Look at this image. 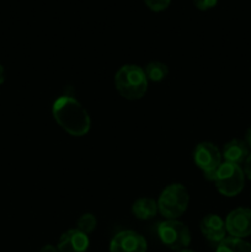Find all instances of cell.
Instances as JSON below:
<instances>
[{
    "label": "cell",
    "mask_w": 251,
    "mask_h": 252,
    "mask_svg": "<svg viewBox=\"0 0 251 252\" xmlns=\"http://www.w3.org/2000/svg\"><path fill=\"white\" fill-rule=\"evenodd\" d=\"M199 228L204 238L211 243L219 244L225 239V221L217 214H208L204 217L201 220Z\"/></svg>",
    "instance_id": "10"
},
{
    "label": "cell",
    "mask_w": 251,
    "mask_h": 252,
    "mask_svg": "<svg viewBox=\"0 0 251 252\" xmlns=\"http://www.w3.org/2000/svg\"><path fill=\"white\" fill-rule=\"evenodd\" d=\"M194 6L201 11H207L218 4V0H193Z\"/></svg>",
    "instance_id": "17"
},
{
    "label": "cell",
    "mask_w": 251,
    "mask_h": 252,
    "mask_svg": "<svg viewBox=\"0 0 251 252\" xmlns=\"http://www.w3.org/2000/svg\"><path fill=\"white\" fill-rule=\"evenodd\" d=\"M216 187L225 197H235L240 193L245 184V174L239 165L223 162L214 177Z\"/></svg>",
    "instance_id": "4"
},
{
    "label": "cell",
    "mask_w": 251,
    "mask_h": 252,
    "mask_svg": "<svg viewBox=\"0 0 251 252\" xmlns=\"http://www.w3.org/2000/svg\"><path fill=\"white\" fill-rule=\"evenodd\" d=\"M147 240L134 230H122L116 234L110 244V252H147Z\"/></svg>",
    "instance_id": "7"
},
{
    "label": "cell",
    "mask_w": 251,
    "mask_h": 252,
    "mask_svg": "<svg viewBox=\"0 0 251 252\" xmlns=\"http://www.w3.org/2000/svg\"><path fill=\"white\" fill-rule=\"evenodd\" d=\"M157 230L160 241L171 250H184L191 243L189 229L176 219H167L161 221L157 224Z\"/></svg>",
    "instance_id": "5"
},
{
    "label": "cell",
    "mask_w": 251,
    "mask_h": 252,
    "mask_svg": "<svg viewBox=\"0 0 251 252\" xmlns=\"http://www.w3.org/2000/svg\"><path fill=\"white\" fill-rule=\"evenodd\" d=\"M89 245L90 240L86 234L79 229H70L59 238L57 249L59 252H86Z\"/></svg>",
    "instance_id": "9"
},
{
    "label": "cell",
    "mask_w": 251,
    "mask_h": 252,
    "mask_svg": "<svg viewBox=\"0 0 251 252\" xmlns=\"http://www.w3.org/2000/svg\"><path fill=\"white\" fill-rule=\"evenodd\" d=\"M223 157L225 162L240 165L241 162H245L246 158L249 157L248 145L244 140L231 139L224 145Z\"/></svg>",
    "instance_id": "11"
},
{
    "label": "cell",
    "mask_w": 251,
    "mask_h": 252,
    "mask_svg": "<svg viewBox=\"0 0 251 252\" xmlns=\"http://www.w3.org/2000/svg\"><path fill=\"white\" fill-rule=\"evenodd\" d=\"M52 113L56 122L70 135L83 137L90 130L91 120L88 111L71 96L57 98L52 107Z\"/></svg>",
    "instance_id": "1"
},
{
    "label": "cell",
    "mask_w": 251,
    "mask_h": 252,
    "mask_svg": "<svg viewBox=\"0 0 251 252\" xmlns=\"http://www.w3.org/2000/svg\"><path fill=\"white\" fill-rule=\"evenodd\" d=\"M189 196L181 184L169 185L157 199V209L166 219H177L186 212Z\"/></svg>",
    "instance_id": "3"
},
{
    "label": "cell",
    "mask_w": 251,
    "mask_h": 252,
    "mask_svg": "<svg viewBox=\"0 0 251 252\" xmlns=\"http://www.w3.org/2000/svg\"><path fill=\"white\" fill-rule=\"evenodd\" d=\"M115 86L118 94L126 100H139L148 89L144 69L135 64L121 66L115 75Z\"/></svg>",
    "instance_id": "2"
},
{
    "label": "cell",
    "mask_w": 251,
    "mask_h": 252,
    "mask_svg": "<svg viewBox=\"0 0 251 252\" xmlns=\"http://www.w3.org/2000/svg\"><path fill=\"white\" fill-rule=\"evenodd\" d=\"M225 229L231 238L243 239L251 235V209L236 208L226 216Z\"/></svg>",
    "instance_id": "8"
},
{
    "label": "cell",
    "mask_w": 251,
    "mask_h": 252,
    "mask_svg": "<svg viewBox=\"0 0 251 252\" xmlns=\"http://www.w3.org/2000/svg\"><path fill=\"white\" fill-rule=\"evenodd\" d=\"M96 226H97V219H96V217L91 213L83 214V216L78 219V223H76V229L83 231L86 235L93 233L96 229Z\"/></svg>",
    "instance_id": "15"
},
{
    "label": "cell",
    "mask_w": 251,
    "mask_h": 252,
    "mask_svg": "<svg viewBox=\"0 0 251 252\" xmlns=\"http://www.w3.org/2000/svg\"><path fill=\"white\" fill-rule=\"evenodd\" d=\"M193 159L206 179L214 181L217 170L221 165V154L217 145L209 142L199 143L193 152Z\"/></svg>",
    "instance_id": "6"
},
{
    "label": "cell",
    "mask_w": 251,
    "mask_h": 252,
    "mask_svg": "<svg viewBox=\"0 0 251 252\" xmlns=\"http://www.w3.org/2000/svg\"><path fill=\"white\" fill-rule=\"evenodd\" d=\"M144 73L147 75L148 80L159 83V81L166 79V76L169 75V68H167L166 64L161 63V62H150L145 66Z\"/></svg>",
    "instance_id": "14"
},
{
    "label": "cell",
    "mask_w": 251,
    "mask_h": 252,
    "mask_svg": "<svg viewBox=\"0 0 251 252\" xmlns=\"http://www.w3.org/2000/svg\"><path fill=\"white\" fill-rule=\"evenodd\" d=\"M244 174L251 180V154H249V157L245 160V166H244Z\"/></svg>",
    "instance_id": "18"
},
{
    "label": "cell",
    "mask_w": 251,
    "mask_h": 252,
    "mask_svg": "<svg viewBox=\"0 0 251 252\" xmlns=\"http://www.w3.org/2000/svg\"><path fill=\"white\" fill-rule=\"evenodd\" d=\"M39 252H59L58 249L53 245H44Z\"/></svg>",
    "instance_id": "20"
},
{
    "label": "cell",
    "mask_w": 251,
    "mask_h": 252,
    "mask_svg": "<svg viewBox=\"0 0 251 252\" xmlns=\"http://www.w3.org/2000/svg\"><path fill=\"white\" fill-rule=\"evenodd\" d=\"M170 2H171V0H144V4L154 12H160L166 10L169 7Z\"/></svg>",
    "instance_id": "16"
},
{
    "label": "cell",
    "mask_w": 251,
    "mask_h": 252,
    "mask_svg": "<svg viewBox=\"0 0 251 252\" xmlns=\"http://www.w3.org/2000/svg\"><path fill=\"white\" fill-rule=\"evenodd\" d=\"M157 211H159L157 202L152 198H147V197L137 199L132 206V213L134 214L135 218L140 219V220H148V219L154 218Z\"/></svg>",
    "instance_id": "12"
},
{
    "label": "cell",
    "mask_w": 251,
    "mask_h": 252,
    "mask_svg": "<svg viewBox=\"0 0 251 252\" xmlns=\"http://www.w3.org/2000/svg\"><path fill=\"white\" fill-rule=\"evenodd\" d=\"M176 252H194V251L187 250V249H184V250H180V251H176Z\"/></svg>",
    "instance_id": "22"
},
{
    "label": "cell",
    "mask_w": 251,
    "mask_h": 252,
    "mask_svg": "<svg viewBox=\"0 0 251 252\" xmlns=\"http://www.w3.org/2000/svg\"><path fill=\"white\" fill-rule=\"evenodd\" d=\"M216 252H251V244L243 239L225 238L218 244Z\"/></svg>",
    "instance_id": "13"
},
{
    "label": "cell",
    "mask_w": 251,
    "mask_h": 252,
    "mask_svg": "<svg viewBox=\"0 0 251 252\" xmlns=\"http://www.w3.org/2000/svg\"><path fill=\"white\" fill-rule=\"evenodd\" d=\"M4 81H5V69H4V66L0 64V85H1Z\"/></svg>",
    "instance_id": "21"
},
{
    "label": "cell",
    "mask_w": 251,
    "mask_h": 252,
    "mask_svg": "<svg viewBox=\"0 0 251 252\" xmlns=\"http://www.w3.org/2000/svg\"><path fill=\"white\" fill-rule=\"evenodd\" d=\"M244 142L246 143L249 149H251V127H249L245 132V140Z\"/></svg>",
    "instance_id": "19"
}]
</instances>
